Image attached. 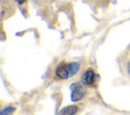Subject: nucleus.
Masks as SVG:
<instances>
[{"mask_svg": "<svg viewBox=\"0 0 130 115\" xmlns=\"http://www.w3.org/2000/svg\"><path fill=\"white\" fill-rule=\"evenodd\" d=\"M86 93L85 87L83 83H73L71 85V100L72 101H79L81 100Z\"/></svg>", "mask_w": 130, "mask_h": 115, "instance_id": "f257e3e1", "label": "nucleus"}, {"mask_svg": "<svg viewBox=\"0 0 130 115\" xmlns=\"http://www.w3.org/2000/svg\"><path fill=\"white\" fill-rule=\"evenodd\" d=\"M56 76L59 79H68L70 77L69 70H68V64H61L56 70Z\"/></svg>", "mask_w": 130, "mask_h": 115, "instance_id": "f03ea898", "label": "nucleus"}, {"mask_svg": "<svg viewBox=\"0 0 130 115\" xmlns=\"http://www.w3.org/2000/svg\"><path fill=\"white\" fill-rule=\"evenodd\" d=\"M95 81V75H94V72L92 70H87L84 74H83V77H82V83L84 85H92L93 82Z\"/></svg>", "mask_w": 130, "mask_h": 115, "instance_id": "7ed1b4c3", "label": "nucleus"}, {"mask_svg": "<svg viewBox=\"0 0 130 115\" xmlns=\"http://www.w3.org/2000/svg\"><path fill=\"white\" fill-rule=\"evenodd\" d=\"M78 110V107L75 106V105H69V106H66L65 108H63L59 114H65V115H72V114H75Z\"/></svg>", "mask_w": 130, "mask_h": 115, "instance_id": "20e7f679", "label": "nucleus"}, {"mask_svg": "<svg viewBox=\"0 0 130 115\" xmlns=\"http://www.w3.org/2000/svg\"><path fill=\"white\" fill-rule=\"evenodd\" d=\"M68 70H69L70 77L74 76L78 72V70H79V64H77V63H70V64H68Z\"/></svg>", "mask_w": 130, "mask_h": 115, "instance_id": "39448f33", "label": "nucleus"}, {"mask_svg": "<svg viewBox=\"0 0 130 115\" xmlns=\"http://www.w3.org/2000/svg\"><path fill=\"white\" fill-rule=\"evenodd\" d=\"M14 112V108L13 107H6V108H4L0 113L2 114V115H4V114H11V113H13Z\"/></svg>", "mask_w": 130, "mask_h": 115, "instance_id": "423d86ee", "label": "nucleus"}, {"mask_svg": "<svg viewBox=\"0 0 130 115\" xmlns=\"http://www.w3.org/2000/svg\"><path fill=\"white\" fill-rule=\"evenodd\" d=\"M16 1H17V2L19 3V4H22V3H23V2L25 1V0H16Z\"/></svg>", "mask_w": 130, "mask_h": 115, "instance_id": "0eeeda50", "label": "nucleus"}]
</instances>
